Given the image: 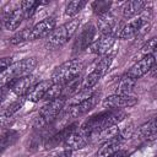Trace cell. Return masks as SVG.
Instances as JSON below:
<instances>
[{
	"mask_svg": "<svg viewBox=\"0 0 157 157\" xmlns=\"http://www.w3.org/2000/svg\"><path fill=\"white\" fill-rule=\"evenodd\" d=\"M125 118H128V114L124 110L108 109L90 117L87 120H85L81 124L80 129L93 137L104 129H108L114 125H119Z\"/></svg>",
	"mask_w": 157,
	"mask_h": 157,
	"instance_id": "1",
	"label": "cell"
},
{
	"mask_svg": "<svg viewBox=\"0 0 157 157\" xmlns=\"http://www.w3.org/2000/svg\"><path fill=\"white\" fill-rule=\"evenodd\" d=\"M37 64L38 61L33 56L12 63L2 74H0V88H9V86L13 81L31 75L32 71L36 69Z\"/></svg>",
	"mask_w": 157,
	"mask_h": 157,
	"instance_id": "2",
	"label": "cell"
},
{
	"mask_svg": "<svg viewBox=\"0 0 157 157\" xmlns=\"http://www.w3.org/2000/svg\"><path fill=\"white\" fill-rule=\"evenodd\" d=\"M78 26H80V20L74 18L59 27H55L47 38V47L50 49H58L63 47L69 39L72 38Z\"/></svg>",
	"mask_w": 157,
	"mask_h": 157,
	"instance_id": "3",
	"label": "cell"
},
{
	"mask_svg": "<svg viewBox=\"0 0 157 157\" xmlns=\"http://www.w3.org/2000/svg\"><path fill=\"white\" fill-rule=\"evenodd\" d=\"M82 69H83V64L80 60H77V59L67 60L55 67L50 80L53 83H60L64 86L65 83L70 82L71 80L81 76Z\"/></svg>",
	"mask_w": 157,
	"mask_h": 157,
	"instance_id": "4",
	"label": "cell"
},
{
	"mask_svg": "<svg viewBox=\"0 0 157 157\" xmlns=\"http://www.w3.org/2000/svg\"><path fill=\"white\" fill-rule=\"evenodd\" d=\"M65 103H66V99L63 97H59L56 99H53V101H49L48 103H45L40 108L39 113L34 120V128L40 129V128H45L49 124L54 123V120H56L58 115L61 113Z\"/></svg>",
	"mask_w": 157,
	"mask_h": 157,
	"instance_id": "5",
	"label": "cell"
},
{
	"mask_svg": "<svg viewBox=\"0 0 157 157\" xmlns=\"http://www.w3.org/2000/svg\"><path fill=\"white\" fill-rule=\"evenodd\" d=\"M113 59H114V54L108 53V54L103 55L99 59V61L96 64L93 70L85 76V78L82 80L81 88H93L98 83V81L108 72V70L113 63Z\"/></svg>",
	"mask_w": 157,
	"mask_h": 157,
	"instance_id": "6",
	"label": "cell"
},
{
	"mask_svg": "<svg viewBox=\"0 0 157 157\" xmlns=\"http://www.w3.org/2000/svg\"><path fill=\"white\" fill-rule=\"evenodd\" d=\"M96 33H97V28L94 25H92V23L86 25L81 29V32L76 36V39L74 42V52L80 53V52L87 49L93 43Z\"/></svg>",
	"mask_w": 157,
	"mask_h": 157,
	"instance_id": "7",
	"label": "cell"
},
{
	"mask_svg": "<svg viewBox=\"0 0 157 157\" xmlns=\"http://www.w3.org/2000/svg\"><path fill=\"white\" fill-rule=\"evenodd\" d=\"M156 64V54H150L146 55L144 58H141L140 60H137L126 72L128 76H130L134 80L140 78L141 76H144L146 72H148Z\"/></svg>",
	"mask_w": 157,
	"mask_h": 157,
	"instance_id": "8",
	"label": "cell"
},
{
	"mask_svg": "<svg viewBox=\"0 0 157 157\" xmlns=\"http://www.w3.org/2000/svg\"><path fill=\"white\" fill-rule=\"evenodd\" d=\"M137 103V98L130 94H112L103 101V107L107 109H121L134 107Z\"/></svg>",
	"mask_w": 157,
	"mask_h": 157,
	"instance_id": "9",
	"label": "cell"
},
{
	"mask_svg": "<svg viewBox=\"0 0 157 157\" xmlns=\"http://www.w3.org/2000/svg\"><path fill=\"white\" fill-rule=\"evenodd\" d=\"M92 139L91 135H88L87 132L82 131L80 128H77L75 131H72L67 139L63 142L65 150H70V151H76V150H81L85 146L88 145L90 140Z\"/></svg>",
	"mask_w": 157,
	"mask_h": 157,
	"instance_id": "10",
	"label": "cell"
},
{
	"mask_svg": "<svg viewBox=\"0 0 157 157\" xmlns=\"http://www.w3.org/2000/svg\"><path fill=\"white\" fill-rule=\"evenodd\" d=\"M101 99V93L99 92H94L90 98H87L86 101L78 103V104H75V105H70V108L66 110L67 114L70 115V118H78L86 113H88L90 110H92L99 102Z\"/></svg>",
	"mask_w": 157,
	"mask_h": 157,
	"instance_id": "11",
	"label": "cell"
},
{
	"mask_svg": "<svg viewBox=\"0 0 157 157\" xmlns=\"http://www.w3.org/2000/svg\"><path fill=\"white\" fill-rule=\"evenodd\" d=\"M55 27H56V21L53 16L44 18L43 21L36 23L32 28H29V40H36L39 38L48 37Z\"/></svg>",
	"mask_w": 157,
	"mask_h": 157,
	"instance_id": "12",
	"label": "cell"
},
{
	"mask_svg": "<svg viewBox=\"0 0 157 157\" xmlns=\"http://www.w3.org/2000/svg\"><path fill=\"white\" fill-rule=\"evenodd\" d=\"M145 23H147L146 17L145 16H139V17L131 20L130 22H128L120 29V32L117 34V37L119 39H131V38L140 34V31H141V28Z\"/></svg>",
	"mask_w": 157,
	"mask_h": 157,
	"instance_id": "13",
	"label": "cell"
},
{
	"mask_svg": "<svg viewBox=\"0 0 157 157\" xmlns=\"http://www.w3.org/2000/svg\"><path fill=\"white\" fill-rule=\"evenodd\" d=\"M23 18L25 17H23L22 10L20 9V5H18V7H15V9H11L9 11H5L4 15L0 17L1 25L9 31H13V29L18 28L20 25L22 23Z\"/></svg>",
	"mask_w": 157,
	"mask_h": 157,
	"instance_id": "14",
	"label": "cell"
},
{
	"mask_svg": "<svg viewBox=\"0 0 157 157\" xmlns=\"http://www.w3.org/2000/svg\"><path fill=\"white\" fill-rule=\"evenodd\" d=\"M115 43V36H101L99 38L94 39L93 43L87 48L92 54L97 55H105L109 53L112 47Z\"/></svg>",
	"mask_w": 157,
	"mask_h": 157,
	"instance_id": "15",
	"label": "cell"
},
{
	"mask_svg": "<svg viewBox=\"0 0 157 157\" xmlns=\"http://www.w3.org/2000/svg\"><path fill=\"white\" fill-rule=\"evenodd\" d=\"M37 83V77L33 76V75H28V76H25V77H21L16 81H13L9 88L18 97H25L27 94V92Z\"/></svg>",
	"mask_w": 157,
	"mask_h": 157,
	"instance_id": "16",
	"label": "cell"
},
{
	"mask_svg": "<svg viewBox=\"0 0 157 157\" xmlns=\"http://www.w3.org/2000/svg\"><path fill=\"white\" fill-rule=\"evenodd\" d=\"M118 21L117 18L110 13H105V15H102L98 17L97 20V29L101 32L102 36H114V31L117 29L118 27Z\"/></svg>",
	"mask_w": 157,
	"mask_h": 157,
	"instance_id": "17",
	"label": "cell"
},
{
	"mask_svg": "<svg viewBox=\"0 0 157 157\" xmlns=\"http://www.w3.org/2000/svg\"><path fill=\"white\" fill-rule=\"evenodd\" d=\"M52 80H44V81H39L37 82L25 96V99L29 101V102H39L40 99L44 98L45 93L48 92L49 87L52 86Z\"/></svg>",
	"mask_w": 157,
	"mask_h": 157,
	"instance_id": "18",
	"label": "cell"
},
{
	"mask_svg": "<svg viewBox=\"0 0 157 157\" xmlns=\"http://www.w3.org/2000/svg\"><path fill=\"white\" fill-rule=\"evenodd\" d=\"M147 6V2L144 0H131V1H126L123 7H121V12H123V17L124 18H134L135 16L140 15L145 7Z\"/></svg>",
	"mask_w": 157,
	"mask_h": 157,
	"instance_id": "19",
	"label": "cell"
},
{
	"mask_svg": "<svg viewBox=\"0 0 157 157\" xmlns=\"http://www.w3.org/2000/svg\"><path fill=\"white\" fill-rule=\"evenodd\" d=\"M76 129H77V124H76V123H74V124H69V125L64 126V129H61L60 131L55 132L52 137H49V139L47 140V142H45V147H47V148H53V147L58 146L59 144L64 142V141L67 139V136H69L72 131H75Z\"/></svg>",
	"mask_w": 157,
	"mask_h": 157,
	"instance_id": "20",
	"label": "cell"
},
{
	"mask_svg": "<svg viewBox=\"0 0 157 157\" xmlns=\"http://www.w3.org/2000/svg\"><path fill=\"white\" fill-rule=\"evenodd\" d=\"M20 134L13 129H6L0 134V155L5 152L9 147L16 144L18 140Z\"/></svg>",
	"mask_w": 157,
	"mask_h": 157,
	"instance_id": "21",
	"label": "cell"
},
{
	"mask_svg": "<svg viewBox=\"0 0 157 157\" xmlns=\"http://www.w3.org/2000/svg\"><path fill=\"white\" fill-rule=\"evenodd\" d=\"M121 142L123 141H120V140H108V141H104L103 145L97 151V157H109V156H112L113 153H115L117 151L120 150Z\"/></svg>",
	"mask_w": 157,
	"mask_h": 157,
	"instance_id": "22",
	"label": "cell"
},
{
	"mask_svg": "<svg viewBox=\"0 0 157 157\" xmlns=\"http://www.w3.org/2000/svg\"><path fill=\"white\" fill-rule=\"evenodd\" d=\"M136 80L131 78L130 76H128L126 74L123 75L115 87V94H130V92L132 91V88L135 87Z\"/></svg>",
	"mask_w": 157,
	"mask_h": 157,
	"instance_id": "23",
	"label": "cell"
},
{
	"mask_svg": "<svg viewBox=\"0 0 157 157\" xmlns=\"http://www.w3.org/2000/svg\"><path fill=\"white\" fill-rule=\"evenodd\" d=\"M140 135L150 141H153L157 136V125H156V118H151L145 124H142L139 129Z\"/></svg>",
	"mask_w": 157,
	"mask_h": 157,
	"instance_id": "24",
	"label": "cell"
},
{
	"mask_svg": "<svg viewBox=\"0 0 157 157\" xmlns=\"http://www.w3.org/2000/svg\"><path fill=\"white\" fill-rule=\"evenodd\" d=\"M82 80H83V78H82V76H78V77H76V78L71 80L70 82L65 83V85H64V87H63L61 97H63V98H65V99H67V97H69V98H71L75 93H77V92L80 91L81 86H82Z\"/></svg>",
	"mask_w": 157,
	"mask_h": 157,
	"instance_id": "25",
	"label": "cell"
},
{
	"mask_svg": "<svg viewBox=\"0 0 157 157\" xmlns=\"http://www.w3.org/2000/svg\"><path fill=\"white\" fill-rule=\"evenodd\" d=\"M43 2L39 1H31V0H26V1H21L20 2V9L22 10L23 17L25 18H29L33 16V13L37 11V7L40 6Z\"/></svg>",
	"mask_w": 157,
	"mask_h": 157,
	"instance_id": "26",
	"label": "cell"
},
{
	"mask_svg": "<svg viewBox=\"0 0 157 157\" xmlns=\"http://www.w3.org/2000/svg\"><path fill=\"white\" fill-rule=\"evenodd\" d=\"M94 92H96L94 87H93V88H81L77 93H75V94L70 98V101H69V102H70V104H71V105L78 104V103H81V102L86 101L87 98H90Z\"/></svg>",
	"mask_w": 157,
	"mask_h": 157,
	"instance_id": "27",
	"label": "cell"
},
{
	"mask_svg": "<svg viewBox=\"0 0 157 157\" xmlns=\"http://www.w3.org/2000/svg\"><path fill=\"white\" fill-rule=\"evenodd\" d=\"M86 1H82V0H75V1H70L66 4L65 6V15L69 16V17H74L76 16L85 6H86Z\"/></svg>",
	"mask_w": 157,
	"mask_h": 157,
	"instance_id": "28",
	"label": "cell"
},
{
	"mask_svg": "<svg viewBox=\"0 0 157 157\" xmlns=\"http://www.w3.org/2000/svg\"><path fill=\"white\" fill-rule=\"evenodd\" d=\"M112 6V2L110 1H93L92 2V10L96 15L98 16H102V15H105L109 12V9Z\"/></svg>",
	"mask_w": 157,
	"mask_h": 157,
	"instance_id": "29",
	"label": "cell"
},
{
	"mask_svg": "<svg viewBox=\"0 0 157 157\" xmlns=\"http://www.w3.org/2000/svg\"><path fill=\"white\" fill-rule=\"evenodd\" d=\"M63 85L60 83H52V86L49 87L48 92L45 93L44 98L43 99H47L48 102L49 101H53V99H56L59 97H61V93H63Z\"/></svg>",
	"mask_w": 157,
	"mask_h": 157,
	"instance_id": "30",
	"label": "cell"
},
{
	"mask_svg": "<svg viewBox=\"0 0 157 157\" xmlns=\"http://www.w3.org/2000/svg\"><path fill=\"white\" fill-rule=\"evenodd\" d=\"M25 101H26V99H25V97H18L16 101H13L12 103H10V104L6 107V110H5L4 115H6V117L11 118L15 113H17V112L22 108V105H23Z\"/></svg>",
	"mask_w": 157,
	"mask_h": 157,
	"instance_id": "31",
	"label": "cell"
},
{
	"mask_svg": "<svg viewBox=\"0 0 157 157\" xmlns=\"http://www.w3.org/2000/svg\"><path fill=\"white\" fill-rule=\"evenodd\" d=\"M25 42H29V28H25V29L17 32L10 39L11 44H21Z\"/></svg>",
	"mask_w": 157,
	"mask_h": 157,
	"instance_id": "32",
	"label": "cell"
},
{
	"mask_svg": "<svg viewBox=\"0 0 157 157\" xmlns=\"http://www.w3.org/2000/svg\"><path fill=\"white\" fill-rule=\"evenodd\" d=\"M155 50H156V38L153 37V38L148 39V40L141 47V49H140V55H141V58H144V56H146V55L153 54Z\"/></svg>",
	"mask_w": 157,
	"mask_h": 157,
	"instance_id": "33",
	"label": "cell"
},
{
	"mask_svg": "<svg viewBox=\"0 0 157 157\" xmlns=\"http://www.w3.org/2000/svg\"><path fill=\"white\" fill-rule=\"evenodd\" d=\"M11 64H12V58H11V56L0 58V74H2Z\"/></svg>",
	"mask_w": 157,
	"mask_h": 157,
	"instance_id": "34",
	"label": "cell"
},
{
	"mask_svg": "<svg viewBox=\"0 0 157 157\" xmlns=\"http://www.w3.org/2000/svg\"><path fill=\"white\" fill-rule=\"evenodd\" d=\"M10 120H11V118H9V117L1 114V115H0V129H1V128H5V126L10 123Z\"/></svg>",
	"mask_w": 157,
	"mask_h": 157,
	"instance_id": "35",
	"label": "cell"
},
{
	"mask_svg": "<svg viewBox=\"0 0 157 157\" xmlns=\"http://www.w3.org/2000/svg\"><path fill=\"white\" fill-rule=\"evenodd\" d=\"M53 157H72V151H70V150H64V151L56 153V155L53 156Z\"/></svg>",
	"mask_w": 157,
	"mask_h": 157,
	"instance_id": "36",
	"label": "cell"
},
{
	"mask_svg": "<svg viewBox=\"0 0 157 157\" xmlns=\"http://www.w3.org/2000/svg\"><path fill=\"white\" fill-rule=\"evenodd\" d=\"M126 156H128V152H126V151L119 150V151H117L115 153H113V155L109 156V157H126Z\"/></svg>",
	"mask_w": 157,
	"mask_h": 157,
	"instance_id": "37",
	"label": "cell"
},
{
	"mask_svg": "<svg viewBox=\"0 0 157 157\" xmlns=\"http://www.w3.org/2000/svg\"><path fill=\"white\" fill-rule=\"evenodd\" d=\"M1 27H2V25H1V20H0V33H1Z\"/></svg>",
	"mask_w": 157,
	"mask_h": 157,
	"instance_id": "38",
	"label": "cell"
}]
</instances>
